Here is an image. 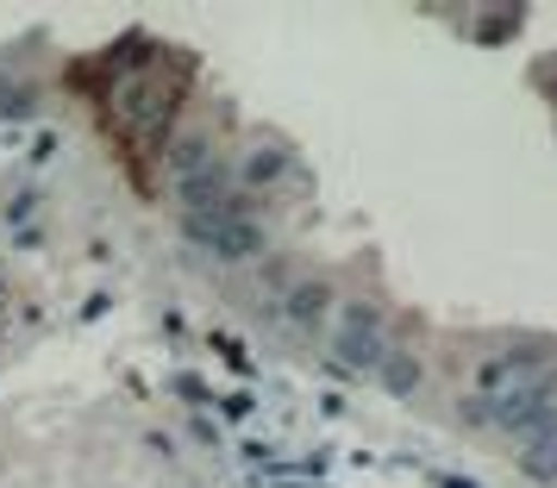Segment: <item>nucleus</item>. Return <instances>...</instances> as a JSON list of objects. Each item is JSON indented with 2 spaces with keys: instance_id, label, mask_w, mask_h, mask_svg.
<instances>
[{
  "instance_id": "nucleus-1",
  "label": "nucleus",
  "mask_w": 557,
  "mask_h": 488,
  "mask_svg": "<svg viewBox=\"0 0 557 488\" xmlns=\"http://www.w3.org/2000/svg\"><path fill=\"white\" fill-rule=\"evenodd\" d=\"M545 358H552L545 338H520V345H507V351H495V358L476 363V388H470V395H482V401H507L513 388H532L539 376H545Z\"/></svg>"
},
{
  "instance_id": "nucleus-2",
  "label": "nucleus",
  "mask_w": 557,
  "mask_h": 488,
  "mask_svg": "<svg viewBox=\"0 0 557 488\" xmlns=\"http://www.w3.org/2000/svg\"><path fill=\"white\" fill-rule=\"evenodd\" d=\"M382 351H388V333H382V308H370V301H351V308H345V320H338V338H332V376L376 370Z\"/></svg>"
},
{
  "instance_id": "nucleus-3",
  "label": "nucleus",
  "mask_w": 557,
  "mask_h": 488,
  "mask_svg": "<svg viewBox=\"0 0 557 488\" xmlns=\"http://www.w3.org/2000/svg\"><path fill=\"white\" fill-rule=\"evenodd\" d=\"M495 426L507 438H520V445L552 438L557 433V376H539L532 388H513L507 401H495Z\"/></svg>"
},
{
  "instance_id": "nucleus-4",
  "label": "nucleus",
  "mask_w": 557,
  "mask_h": 488,
  "mask_svg": "<svg viewBox=\"0 0 557 488\" xmlns=\"http://www.w3.org/2000/svg\"><path fill=\"white\" fill-rule=\"evenodd\" d=\"M176 201L182 213H207V220H226V213H251V201L238 195V176H232V163H207V170H195V176L176 182Z\"/></svg>"
},
{
  "instance_id": "nucleus-5",
  "label": "nucleus",
  "mask_w": 557,
  "mask_h": 488,
  "mask_svg": "<svg viewBox=\"0 0 557 488\" xmlns=\"http://www.w3.org/2000/svg\"><path fill=\"white\" fill-rule=\"evenodd\" d=\"M207 258L213 263H257L263 258V226L257 220H220L207 238Z\"/></svg>"
},
{
  "instance_id": "nucleus-6",
  "label": "nucleus",
  "mask_w": 557,
  "mask_h": 488,
  "mask_svg": "<svg viewBox=\"0 0 557 488\" xmlns=\"http://www.w3.org/2000/svg\"><path fill=\"white\" fill-rule=\"evenodd\" d=\"M282 313H288V326H301V333H313L320 320L332 313V283H320V276H307V283H295L288 295H282Z\"/></svg>"
},
{
  "instance_id": "nucleus-7",
  "label": "nucleus",
  "mask_w": 557,
  "mask_h": 488,
  "mask_svg": "<svg viewBox=\"0 0 557 488\" xmlns=\"http://www.w3.org/2000/svg\"><path fill=\"white\" fill-rule=\"evenodd\" d=\"M370 376H376V383L388 388L395 401H407V395L420 388V358H413V351H395V345H388V351H382V363L370 370Z\"/></svg>"
},
{
  "instance_id": "nucleus-8",
  "label": "nucleus",
  "mask_w": 557,
  "mask_h": 488,
  "mask_svg": "<svg viewBox=\"0 0 557 488\" xmlns=\"http://www.w3.org/2000/svg\"><path fill=\"white\" fill-rule=\"evenodd\" d=\"M232 176H238V188H276V182L288 176V151H276V145H257V151L232 170Z\"/></svg>"
},
{
  "instance_id": "nucleus-9",
  "label": "nucleus",
  "mask_w": 557,
  "mask_h": 488,
  "mask_svg": "<svg viewBox=\"0 0 557 488\" xmlns=\"http://www.w3.org/2000/svg\"><path fill=\"white\" fill-rule=\"evenodd\" d=\"M163 163H170V176H195V170H207V163H213V138H207V132H182L176 145H170V151H163Z\"/></svg>"
},
{
  "instance_id": "nucleus-10",
  "label": "nucleus",
  "mask_w": 557,
  "mask_h": 488,
  "mask_svg": "<svg viewBox=\"0 0 557 488\" xmlns=\"http://www.w3.org/2000/svg\"><path fill=\"white\" fill-rule=\"evenodd\" d=\"M520 476H527V483H539V488H557V433L520 445Z\"/></svg>"
},
{
  "instance_id": "nucleus-11",
  "label": "nucleus",
  "mask_w": 557,
  "mask_h": 488,
  "mask_svg": "<svg viewBox=\"0 0 557 488\" xmlns=\"http://www.w3.org/2000/svg\"><path fill=\"white\" fill-rule=\"evenodd\" d=\"M495 20H482L476 26V38L482 45H495V38H507V32H520V7H488Z\"/></svg>"
},
{
  "instance_id": "nucleus-12",
  "label": "nucleus",
  "mask_w": 557,
  "mask_h": 488,
  "mask_svg": "<svg viewBox=\"0 0 557 488\" xmlns=\"http://www.w3.org/2000/svg\"><path fill=\"white\" fill-rule=\"evenodd\" d=\"M457 420H463L470 433H482V426H495V401H482V395H463V401H457Z\"/></svg>"
},
{
  "instance_id": "nucleus-13",
  "label": "nucleus",
  "mask_w": 557,
  "mask_h": 488,
  "mask_svg": "<svg viewBox=\"0 0 557 488\" xmlns=\"http://www.w3.org/2000/svg\"><path fill=\"white\" fill-rule=\"evenodd\" d=\"M0 113L7 120H32V88H7L0 82Z\"/></svg>"
},
{
  "instance_id": "nucleus-14",
  "label": "nucleus",
  "mask_w": 557,
  "mask_h": 488,
  "mask_svg": "<svg viewBox=\"0 0 557 488\" xmlns=\"http://www.w3.org/2000/svg\"><path fill=\"white\" fill-rule=\"evenodd\" d=\"M438 488H476V483H463V476H438Z\"/></svg>"
}]
</instances>
